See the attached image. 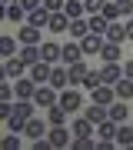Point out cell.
<instances>
[{
  "instance_id": "obj_1",
  "label": "cell",
  "mask_w": 133,
  "mask_h": 150,
  "mask_svg": "<svg viewBox=\"0 0 133 150\" xmlns=\"http://www.w3.org/2000/svg\"><path fill=\"white\" fill-rule=\"evenodd\" d=\"M57 87H50V83H40L37 87V93H33V103L37 107H53V103H60V97L53 93Z\"/></svg>"
},
{
  "instance_id": "obj_2",
  "label": "cell",
  "mask_w": 133,
  "mask_h": 150,
  "mask_svg": "<svg viewBox=\"0 0 133 150\" xmlns=\"http://www.w3.org/2000/svg\"><path fill=\"white\" fill-rule=\"evenodd\" d=\"M60 107H63L67 113L80 110V107H83V97H80V90H73V87H70V90H63V93H60Z\"/></svg>"
},
{
  "instance_id": "obj_3",
  "label": "cell",
  "mask_w": 133,
  "mask_h": 150,
  "mask_svg": "<svg viewBox=\"0 0 133 150\" xmlns=\"http://www.w3.org/2000/svg\"><path fill=\"white\" fill-rule=\"evenodd\" d=\"M50 74H53V67L47 64V60H37V64H33V67H30V80H33V83H37V87H40L43 80H47V83H50Z\"/></svg>"
},
{
  "instance_id": "obj_4",
  "label": "cell",
  "mask_w": 133,
  "mask_h": 150,
  "mask_svg": "<svg viewBox=\"0 0 133 150\" xmlns=\"http://www.w3.org/2000/svg\"><path fill=\"white\" fill-rule=\"evenodd\" d=\"M103 43H106L103 33H87V37L80 40V47H83V54H100V50H103Z\"/></svg>"
},
{
  "instance_id": "obj_5",
  "label": "cell",
  "mask_w": 133,
  "mask_h": 150,
  "mask_svg": "<svg viewBox=\"0 0 133 150\" xmlns=\"http://www.w3.org/2000/svg\"><path fill=\"white\" fill-rule=\"evenodd\" d=\"M70 134H73V130H70ZM70 134H67V127H63V123L47 130V137H50V144H53V147H67V144H70Z\"/></svg>"
},
{
  "instance_id": "obj_6",
  "label": "cell",
  "mask_w": 133,
  "mask_h": 150,
  "mask_svg": "<svg viewBox=\"0 0 133 150\" xmlns=\"http://www.w3.org/2000/svg\"><path fill=\"white\" fill-rule=\"evenodd\" d=\"M40 57L47 60V64H53V60L63 57V47H57L53 40H43V43H40Z\"/></svg>"
},
{
  "instance_id": "obj_7",
  "label": "cell",
  "mask_w": 133,
  "mask_h": 150,
  "mask_svg": "<svg viewBox=\"0 0 133 150\" xmlns=\"http://www.w3.org/2000/svg\"><path fill=\"white\" fill-rule=\"evenodd\" d=\"M90 93H93V103H103V107H106V103H113V97H117V87L100 83V87H96V90H90Z\"/></svg>"
},
{
  "instance_id": "obj_8",
  "label": "cell",
  "mask_w": 133,
  "mask_h": 150,
  "mask_svg": "<svg viewBox=\"0 0 133 150\" xmlns=\"http://www.w3.org/2000/svg\"><path fill=\"white\" fill-rule=\"evenodd\" d=\"M50 17H53V13L47 10V7H40V10H37V7H33V10L27 13V20H30L33 27H50Z\"/></svg>"
},
{
  "instance_id": "obj_9",
  "label": "cell",
  "mask_w": 133,
  "mask_h": 150,
  "mask_svg": "<svg viewBox=\"0 0 133 150\" xmlns=\"http://www.w3.org/2000/svg\"><path fill=\"white\" fill-rule=\"evenodd\" d=\"M23 60L20 57H7V64H4V77H10V80H17V77H20L23 74Z\"/></svg>"
},
{
  "instance_id": "obj_10",
  "label": "cell",
  "mask_w": 133,
  "mask_h": 150,
  "mask_svg": "<svg viewBox=\"0 0 133 150\" xmlns=\"http://www.w3.org/2000/svg\"><path fill=\"white\" fill-rule=\"evenodd\" d=\"M83 117H87V120H90L93 127H96V123L110 120V110H103V103H93V107H87V113H83Z\"/></svg>"
},
{
  "instance_id": "obj_11",
  "label": "cell",
  "mask_w": 133,
  "mask_h": 150,
  "mask_svg": "<svg viewBox=\"0 0 133 150\" xmlns=\"http://www.w3.org/2000/svg\"><path fill=\"white\" fill-rule=\"evenodd\" d=\"M20 60H23L27 67H33L37 60H43V57H40V47H37V43H23V50H20Z\"/></svg>"
},
{
  "instance_id": "obj_12",
  "label": "cell",
  "mask_w": 133,
  "mask_h": 150,
  "mask_svg": "<svg viewBox=\"0 0 133 150\" xmlns=\"http://www.w3.org/2000/svg\"><path fill=\"white\" fill-rule=\"evenodd\" d=\"M100 77H103V83H117L120 77H123V67H120V64H103Z\"/></svg>"
},
{
  "instance_id": "obj_13",
  "label": "cell",
  "mask_w": 133,
  "mask_h": 150,
  "mask_svg": "<svg viewBox=\"0 0 133 150\" xmlns=\"http://www.w3.org/2000/svg\"><path fill=\"white\" fill-rule=\"evenodd\" d=\"M67 74H70V83H83V77L90 74V67H87L83 60H77V64H70V70H67Z\"/></svg>"
},
{
  "instance_id": "obj_14",
  "label": "cell",
  "mask_w": 133,
  "mask_h": 150,
  "mask_svg": "<svg viewBox=\"0 0 133 150\" xmlns=\"http://www.w3.org/2000/svg\"><path fill=\"white\" fill-rule=\"evenodd\" d=\"M67 83H70V74L63 67H53V74H50V87H57V90H67Z\"/></svg>"
},
{
  "instance_id": "obj_15",
  "label": "cell",
  "mask_w": 133,
  "mask_h": 150,
  "mask_svg": "<svg viewBox=\"0 0 133 150\" xmlns=\"http://www.w3.org/2000/svg\"><path fill=\"white\" fill-rule=\"evenodd\" d=\"M13 87H17V97L20 100H33V93H37V83L33 80H17Z\"/></svg>"
},
{
  "instance_id": "obj_16",
  "label": "cell",
  "mask_w": 133,
  "mask_h": 150,
  "mask_svg": "<svg viewBox=\"0 0 133 150\" xmlns=\"http://www.w3.org/2000/svg\"><path fill=\"white\" fill-rule=\"evenodd\" d=\"M63 120H67V110L60 107V103H53V107H47V123H50V127H60Z\"/></svg>"
},
{
  "instance_id": "obj_17",
  "label": "cell",
  "mask_w": 133,
  "mask_h": 150,
  "mask_svg": "<svg viewBox=\"0 0 133 150\" xmlns=\"http://www.w3.org/2000/svg\"><path fill=\"white\" fill-rule=\"evenodd\" d=\"M106 30H110V20L103 13H90V33H103L106 37Z\"/></svg>"
},
{
  "instance_id": "obj_18",
  "label": "cell",
  "mask_w": 133,
  "mask_h": 150,
  "mask_svg": "<svg viewBox=\"0 0 133 150\" xmlns=\"http://www.w3.org/2000/svg\"><path fill=\"white\" fill-rule=\"evenodd\" d=\"M117 127H120V123L103 120V123H96V134H100V140H117Z\"/></svg>"
},
{
  "instance_id": "obj_19",
  "label": "cell",
  "mask_w": 133,
  "mask_h": 150,
  "mask_svg": "<svg viewBox=\"0 0 133 150\" xmlns=\"http://www.w3.org/2000/svg\"><path fill=\"white\" fill-rule=\"evenodd\" d=\"M70 33H73L77 40H83L87 33H90V20H83V17H77V20H70Z\"/></svg>"
},
{
  "instance_id": "obj_20",
  "label": "cell",
  "mask_w": 133,
  "mask_h": 150,
  "mask_svg": "<svg viewBox=\"0 0 133 150\" xmlns=\"http://www.w3.org/2000/svg\"><path fill=\"white\" fill-rule=\"evenodd\" d=\"M50 30H53V33H63V30H70V17H67L63 10H60V13H53V17H50Z\"/></svg>"
},
{
  "instance_id": "obj_21",
  "label": "cell",
  "mask_w": 133,
  "mask_h": 150,
  "mask_svg": "<svg viewBox=\"0 0 133 150\" xmlns=\"http://www.w3.org/2000/svg\"><path fill=\"white\" fill-rule=\"evenodd\" d=\"M117 144L120 147H133V123H130V127H127V123L117 127Z\"/></svg>"
},
{
  "instance_id": "obj_22",
  "label": "cell",
  "mask_w": 133,
  "mask_h": 150,
  "mask_svg": "<svg viewBox=\"0 0 133 150\" xmlns=\"http://www.w3.org/2000/svg\"><path fill=\"white\" fill-rule=\"evenodd\" d=\"M100 57L106 60V64H117V60H120V43H110V40H106L103 50H100Z\"/></svg>"
},
{
  "instance_id": "obj_23",
  "label": "cell",
  "mask_w": 133,
  "mask_h": 150,
  "mask_svg": "<svg viewBox=\"0 0 133 150\" xmlns=\"http://www.w3.org/2000/svg\"><path fill=\"white\" fill-rule=\"evenodd\" d=\"M23 134H30L33 140H40L43 134H47V123H43V120H33V117H30V120H27V130H23Z\"/></svg>"
},
{
  "instance_id": "obj_24",
  "label": "cell",
  "mask_w": 133,
  "mask_h": 150,
  "mask_svg": "<svg viewBox=\"0 0 133 150\" xmlns=\"http://www.w3.org/2000/svg\"><path fill=\"white\" fill-rule=\"evenodd\" d=\"M106 40H110V43H123V40H127V27H120V23L113 20L110 30H106Z\"/></svg>"
},
{
  "instance_id": "obj_25",
  "label": "cell",
  "mask_w": 133,
  "mask_h": 150,
  "mask_svg": "<svg viewBox=\"0 0 133 150\" xmlns=\"http://www.w3.org/2000/svg\"><path fill=\"white\" fill-rule=\"evenodd\" d=\"M70 130H73V137H90L93 123L87 120V117H80V120H73V127H70Z\"/></svg>"
},
{
  "instance_id": "obj_26",
  "label": "cell",
  "mask_w": 133,
  "mask_h": 150,
  "mask_svg": "<svg viewBox=\"0 0 133 150\" xmlns=\"http://www.w3.org/2000/svg\"><path fill=\"white\" fill-rule=\"evenodd\" d=\"M80 57H83V47H80V43H67L63 47V60L67 64H77Z\"/></svg>"
},
{
  "instance_id": "obj_27",
  "label": "cell",
  "mask_w": 133,
  "mask_h": 150,
  "mask_svg": "<svg viewBox=\"0 0 133 150\" xmlns=\"http://www.w3.org/2000/svg\"><path fill=\"white\" fill-rule=\"evenodd\" d=\"M13 117H20V120H30V117H33V103H30V100H20V103H13Z\"/></svg>"
},
{
  "instance_id": "obj_28",
  "label": "cell",
  "mask_w": 133,
  "mask_h": 150,
  "mask_svg": "<svg viewBox=\"0 0 133 150\" xmlns=\"http://www.w3.org/2000/svg\"><path fill=\"white\" fill-rule=\"evenodd\" d=\"M113 87H117V97H120V100H130V97H133V80H123V77H120Z\"/></svg>"
},
{
  "instance_id": "obj_29",
  "label": "cell",
  "mask_w": 133,
  "mask_h": 150,
  "mask_svg": "<svg viewBox=\"0 0 133 150\" xmlns=\"http://www.w3.org/2000/svg\"><path fill=\"white\" fill-rule=\"evenodd\" d=\"M63 13L70 17V20H77V17H83L87 10H83V4H80V0H67V7H63Z\"/></svg>"
},
{
  "instance_id": "obj_30",
  "label": "cell",
  "mask_w": 133,
  "mask_h": 150,
  "mask_svg": "<svg viewBox=\"0 0 133 150\" xmlns=\"http://www.w3.org/2000/svg\"><path fill=\"white\" fill-rule=\"evenodd\" d=\"M127 117H130V110L123 107V103H113V107H110V120L113 123H127Z\"/></svg>"
},
{
  "instance_id": "obj_31",
  "label": "cell",
  "mask_w": 133,
  "mask_h": 150,
  "mask_svg": "<svg viewBox=\"0 0 133 150\" xmlns=\"http://www.w3.org/2000/svg\"><path fill=\"white\" fill-rule=\"evenodd\" d=\"M37 40H40V27H33V23H30V27L20 30V43H37Z\"/></svg>"
},
{
  "instance_id": "obj_32",
  "label": "cell",
  "mask_w": 133,
  "mask_h": 150,
  "mask_svg": "<svg viewBox=\"0 0 133 150\" xmlns=\"http://www.w3.org/2000/svg\"><path fill=\"white\" fill-rule=\"evenodd\" d=\"M27 13H30V10H27L23 4H7V17H10V20H23Z\"/></svg>"
},
{
  "instance_id": "obj_33",
  "label": "cell",
  "mask_w": 133,
  "mask_h": 150,
  "mask_svg": "<svg viewBox=\"0 0 133 150\" xmlns=\"http://www.w3.org/2000/svg\"><path fill=\"white\" fill-rule=\"evenodd\" d=\"M100 13H103V17H106V20H110V23H113V20H117V17H120V7H117V0H106V4H103V10H100Z\"/></svg>"
},
{
  "instance_id": "obj_34",
  "label": "cell",
  "mask_w": 133,
  "mask_h": 150,
  "mask_svg": "<svg viewBox=\"0 0 133 150\" xmlns=\"http://www.w3.org/2000/svg\"><path fill=\"white\" fill-rule=\"evenodd\" d=\"M103 83V77H100V70H90V74L83 77V87H90V90H96V87Z\"/></svg>"
},
{
  "instance_id": "obj_35",
  "label": "cell",
  "mask_w": 133,
  "mask_h": 150,
  "mask_svg": "<svg viewBox=\"0 0 133 150\" xmlns=\"http://www.w3.org/2000/svg\"><path fill=\"white\" fill-rule=\"evenodd\" d=\"M103 4H106V0H83V10H87V13H100Z\"/></svg>"
},
{
  "instance_id": "obj_36",
  "label": "cell",
  "mask_w": 133,
  "mask_h": 150,
  "mask_svg": "<svg viewBox=\"0 0 133 150\" xmlns=\"http://www.w3.org/2000/svg\"><path fill=\"white\" fill-rule=\"evenodd\" d=\"M43 7H47L50 13H60V10H63L67 4H63V0H43Z\"/></svg>"
},
{
  "instance_id": "obj_37",
  "label": "cell",
  "mask_w": 133,
  "mask_h": 150,
  "mask_svg": "<svg viewBox=\"0 0 133 150\" xmlns=\"http://www.w3.org/2000/svg\"><path fill=\"white\" fill-rule=\"evenodd\" d=\"M0 50H4V57H13V37H4V40H0Z\"/></svg>"
},
{
  "instance_id": "obj_38",
  "label": "cell",
  "mask_w": 133,
  "mask_h": 150,
  "mask_svg": "<svg viewBox=\"0 0 133 150\" xmlns=\"http://www.w3.org/2000/svg\"><path fill=\"white\" fill-rule=\"evenodd\" d=\"M73 147H77V150H90V147H93V137H77Z\"/></svg>"
},
{
  "instance_id": "obj_39",
  "label": "cell",
  "mask_w": 133,
  "mask_h": 150,
  "mask_svg": "<svg viewBox=\"0 0 133 150\" xmlns=\"http://www.w3.org/2000/svg\"><path fill=\"white\" fill-rule=\"evenodd\" d=\"M117 7H120L123 17H133V0H117Z\"/></svg>"
},
{
  "instance_id": "obj_40",
  "label": "cell",
  "mask_w": 133,
  "mask_h": 150,
  "mask_svg": "<svg viewBox=\"0 0 133 150\" xmlns=\"http://www.w3.org/2000/svg\"><path fill=\"white\" fill-rule=\"evenodd\" d=\"M17 90V87H10V83H4V87H0V100H10V93Z\"/></svg>"
},
{
  "instance_id": "obj_41",
  "label": "cell",
  "mask_w": 133,
  "mask_h": 150,
  "mask_svg": "<svg viewBox=\"0 0 133 150\" xmlns=\"http://www.w3.org/2000/svg\"><path fill=\"white\" fill-rule=\"evenodd\" d=\"M4 147H7V150H17V147H20V140H17V137H7Z\"/></svg>"
},
{
  "instance_id": "obj_42",
  "label": "cell",
  "mask_w": 133,
  "mask_h": 150,
  "mask_svg": "<svg viewBox=\"0 0 133 150\" xmlns=\"http://www.w3.org/2000/svg\"><path fill=\"white\" fill-rule=\"evenodd\" d=\"M123 77H130V80H133V60H127V64H123Z\"/></svg>"
},
{
  "instance_id": "obj_43",
  "label": "cell",
  "mask_w": 133,
  "mask_h": 150,
  "mask_svg": "<svg viewBox=\"0 0 133 150\" xmlns=\"http://www.w3.org/2000/svg\"><path fill=\"white\" fill-rule=\"evenodd\" d=\"M20 4L27 7V10H33V7H37V0H20Z\"/></svg>"
},
{
  "instance_id": "obj_44",
  "label": "cell",
  "mask_w": 133,
  "mask_h": 150,
  "mask_svg": "<svg viewBox=\"0 0 133 150\" xmlns=\"http://www.w3.org/2000/svg\"><path fill=\"white\" fill-rule=\"evenodd\" d=\"M127 37L133 40V17H130V23H127Z\"/></svg>"
},
{
  "instance_id": "obj_45",
  "label": "cell",
  "mask_w": 133,
  "mask_h": 150,
  "mask_svg": "<svg viewBox=\"0 0 133 150\" xmlns=\"http://www.w3.org/2000/svg\"><path fill=\"white\" fill-rule=\"evenodd\" d=\"M7 4H13V0H7Z\"/></svg>"
},
{
  "instance_id": "obj_46",
  "label": "cell",
  "mask_w": 133,
  "mask_h": 150,
  "mask_svg": "<svg viewBox=\"0 0 133 150\" xmlns=\"http://www.w3.org/2000/svg\"><path fill=\"white\" fill-rule=\"evenodd\" d=\"M37 4H40V0H37Z\"/></svg>"
}]
</instances>
